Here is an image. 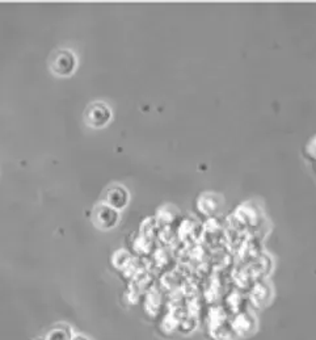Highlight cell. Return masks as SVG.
<instances>
[{"instance_id": "cell-1", "label": "cell", "mask_w": 316, "mask_h": 340, "mask_svg": "<svg viewBox=\"0 0 316 340\" xmlns=\"http://www.w3.org/2000/svg\"><path fill=\"white\" fill-rule=\"evenodd\" d=\"M50 66H52L53 73L57 75L67 76L73 74L75 69V57L67 50H58L53 54Z\"/></svg>"}, {"instance_id": "cell-2", "label": "cell", "mask_w": 316, "mask_h": 340, "mask_svg": "<svg viewBox=\"0 0 316 340\" xmlns=\"http://www.w3.org/2000/svg\"><path fill=\"white\" fill-rule=\"evenodd\" d=\"M85 122L92 128H103L110 120V109L103 102H94L85 111Z\"/></svg>"}, {"instance_id": "cell-3", "label": "cell", "mask_w": 316, "mask_h": 340, "mask_svg": "<svg viewBox=\"0 0 316 340\" xmlns=\"http://www.w3.org/2000/svg\"><path fill=\"white\" fill-rule=\"evenodd\" d=\"M95 222L99 223L103 229H110L117 222V213L110 208L100 206L95 214Z\"/></svg>"}, {"instance_id": "cell-4", "label": "cell", "mask_w": 316, "mask_h": 340, "mask_svg": "<svg viewBox=\"0 0 316 340\" xmlns=\"http://www.w3.org/2000/svg\"><path fill=\"white\" fill-rule=\"evenodd\" d=\"M307 151L308 155H311L312 158H316V137H313V138L308 142Z\"/></svg>"}]
</instances>
